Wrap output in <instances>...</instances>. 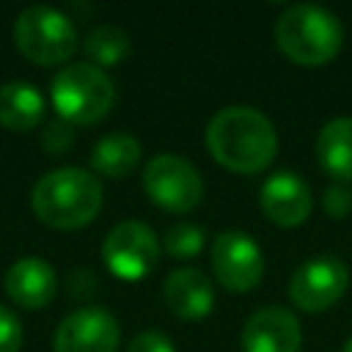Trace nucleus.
<instances>
[{"instance_id":"obj_17","label":"nucleus","mask_w":352,"mask_h":352,"mask_svg":"<svg viewBox=\"0 0 352 352\" xmlns=\"http://www.w3.org/2000/svg\"><path fill=\"white\" fill-rule=\"evenodd\" d=\"M140 162V143L126 132H113L96 140L91 151V168L107 179H124Z\"/></svg>"},{"instance_id":"obj_18","label":"nucleus","mask_w":352,"mask_h":352,"mask_svg":"<svg viewBox=\"0 0 352 352\" xmlns=\"http://www.w3.org/2000/svg\"><path fill=\"white\" fill-rule=\"evenodd\" d=\"M82 50L85 55L91 58L94 66H116L121 63L129 50H132V41L126 36V30H121L118 25H96L85 41H82Z\"/></svg>"},{"instance_id":"obj_24","label":"nucleus","mask_w":352,"mask_h":352,"mask_svg":"<svg viewBox=\"0 0 352 352\" xmlns=\"http://www.w3.org/2000/svg\"><path fill=\"white\" fill-rule=\"evenodd\" d=\"M341 352H352V336L344 341V349H341Z\"/></svg>"},{"instance_id":"obj_6","label":"nucleus","mask_w":352,"mask_h":352,"mask_svg":"<svg viewBox=\"0 0 352 352\" xmlns=\"http://www.w3.org/2000/svg\"><path fill=\"white\" fill-rule=\"evenodd\" d=\"M143 190L165 212H190L204 198V179L192 162L179 154H157L143 168Z\"/></svg>"},{"instance_id":"obj_12","label":"nucleus","mask_w":352,"mask_h":352,"mask_svg":"<svg viewBox=\"0 0 352 352\" xmlns=\"http://www.w3.org/2000/svg\"><path fill=\"white\" fill-rule=\"evenodd\" d=\"M242 352H300L302 333L300 322L292 311L280 305L258 308L248 316L242 336H239Z\"/></svg>"},{"instance_id":"obj_3","label":"nucleus","mask_w":352,"mask_h":352,"mask_svg":"<svg viewBox=\"0 0 352 352\" xmlns=\"http://www.w3.org/2000/svg\"><path fill=\"white\" fill-rule=\"evenodd\" d=\"M278 50L297 66H322L333 60L344 44V28L336 14L322 6H289L275 22Z\"/></svg>"},{"instance_id":"obj_14","label":"nucleus","mask_w":352,"mask_h":352,"mask_svg":"<svg viewBox=\"0 0 352 352\" xmlns=\"http://www.w3.org/2000/svg\"><path fill=\"white\" fill-rule=\"evenodd\" d=\"M165 302L182 319H204L214 308V286L195 267H179L165 278Z\"/></svg>"},{"instance_id":"obj_21","label":"nucleus","mask_w":352,"mask_h":352,"mask_svg":"<svg viewBox=\"0 0 352 352\" xmlns=\"http://www.w3.org/2000/svg\"><path fill=\"white\" fill-rule=\"evenodd\" d=\"M322 209H324L333 220L346 217V214L352 212V190H349L346 184H341V182H333V184L324 190V195H322Z\"/></svg>"},{"instance_id":"obj_2","label":"nucleus","mask_w":352,"mask_h":352,"mask_svg":"<svg viewBox=\"0 0 352 352\" xmlns=\"http://www.w3.org/2000/svg\"><path fill=\"white\" fill-rule=\"evenodd\" d=\"M30 206L44 226L60 231L82 228L102 209V182L85 168H55L33 184Z\"/></svg>"},{"instance_id":"obj_13","label":"nucleus","mask_w":352,"mask_h":352,"mask_svg":"<svg viewBox=\"0 0 352 352\" xmlns=\"http://www.w3.org/2000/svg\"><path fill=\"white\" fill-rule=\"evenodd\" d=\"M6 292L19 308H44L58 292V275L50 261L38 256L16 258L6 270Z\"/></svg>"},{"instance_id":"obj_9","label":"nucleus","mask_w":352,"mask_h":352,"mask_svg":"<svg viewBox=\"0 0 352 352\" xmlns=\"http://www.w3.org/2000/svg\"><path fill=\"white\" fill-rule=\"evenodd\" d=\"M212 270L223 289L250 292L264 275V253L245 231H223L212 242Z\"/></svg>"},{"instance_id":"obj_19","label":"nucleus","mask_w":352,"mask_h":352,"mask_svg":"<svg viewBox=\"0 0 352 352\" xmlns=\"http://www.w3.org/2000/svg\"><path fill=\"white\" fill-rule=\"evenodd\" d=\"M206 242V234L201 226H192V223H176L165 231V253L173 256V258H192L195 253H201Z\"/></svg>"},{"instance_id":"obj_4","label":"nucleus","mask_w":352,"mask_h":352,"mask_svg":"<svg viewBox=\"0 0 352 352\" xmlns=\"http://www.w3.org/2000/svg\"><path fill=\"white\" fill-rule=\"evenodd\" d=\"M50 96L58 116L74 126L102 121L116 102V88L104 69L82 60L63 66L52 77Z\"/></svg>"},{"instance_id":"obj_7","label":"nucleus","mask_w":352,"mask_h":352,"mask_svg":"<svg viewBox=\"0 0 352 352\" xmlns=\"http://www.w3.org/2000/svg\"><path fill=\"white\" fill-rule=\"evenodd\" d=\"M160 256V242L154 231L140 220H121L113 226L102 245V258L107 270L121 280L146 278Z\"/></svg>"},{"instance_id":"obj_11","label":"nucleus","mask_w":352,"mask_h":352,"mask_svg":"<svg viewBox=\"0 0 352 352\" xmlns=\"http://www.w3.org/2000/svg\"><path fill=\"white\" fill-rule=\"evenodd\" d=\"M261 212L280 228H294L308 220L314 198L308 182L294 170H275L258 190Z\"/></svg>"},{"instance_id":"obj_10","label":"nucleus","mask_w":352,"mask_h":352,"mask_svg":"<svg viewBox=\"0 0 352 352\" xmlns=\"http://www.w3.org/2000/svg\"><path fill=\"white\" fill-rule=\"evenodd\" d=\"M118 322L110 311L99 305H85L72 311L55 330V352H116L118 349Z\"/></svg>"},{"instance_id":"obj_23","label":"nucleus","mask_w":352,"mask_h":352,"mask_svg":"<svg viewBox=\"0 0 352 352\" xmlns=\"http://www.w3.org/2000/svg\"><path fill=\"white\" fill-rule=\"evenodd\" d=\"M126 352H176V346H173V341L165 333H160V330H143V333H138L129 341Z\"/></svg>"},{"instance_id":"obj_5","label":"nucleus","mask_w":352,"mask_h":352,"mask_svg":"<svg viewBox=\"0 0 352 352\" xmlns=\"http://www.w3.org/2000/svg\"><path fill=\"white\" fill-rule=\"evenodd\" d=\"M14 41L28 60L55 66L74 55L77 30L63 11L52 6H28L14 22Z\"/></svg>"},{"instance_id":"obj_15","label":"nucleus","mask_w":352,"mask_h":352,"mask_svg":"<svg viewBox=\"0 0 352 352\" xmlns=\"http://www.w3.org/2000/svg\"><path fill=\"white\" fill-rule=\"evenodd\" d=\"M316 160L336 182H352V118H333L319 129Z\"/></svg>"},{"instance_id":"obj_1","label":"nucleus","mask_w":352,"mask_h":352,"mask_svg":"<svg viewBox=\"0 0 352 352\" xmlns=\"http://www.w3.org/2000/svg\"><path fill=\"white\" fill-rule=\"evenodd\" d=\"M206 148L214 162L234 173H258L272 162L278 135L261 110L231 104L214 113L206 124Z\"/></svg>"},{"instance_id":"obj_22","label":"nucleus","mask_w":352,"mask_h":352,"mask_svg":"<svg viewBox=\"0 0 352 352\" xmlns=\"http://www.w3.org/2000/svg\"><path fill=\"white\" fill-rule=\"evenodd\" d=\"M22 346V324L16 314L0 305V352H19Z\"/></svg>"},{"instance_id":"obj_16","label":"nucleus","mask_w":352,"mask_h":352,"mask_svg":"<svg viewBox=\"0 0 352 352\" xmlns=\"http://www.w3.org/2000/svg\"><path fill=\"white\" fill-rule=\"evenodd\" d=\"M44 118V96L36 85L14 80L0 85V124L11 132H28Z\"/></svg>"},{"instance_id":"obj_20","label":"nucleus","mask_w":352,"mask_h":352,"mask_svg":"<svg viewBox=\"0 0 352 352\" xmlns=\"http://www.w3.org/2000/svg\"><path fill=\"white\" fill-rule=\"evenodd\" d=\"M72 143H74V126H72L69 121H63V118L50 121V124L44 126V132H41V146H44V151H50V154H55V157L63 154V151H69Z\"/></svg>"},{"instance_id":"obj_8","label":"nucleus","mask_w":352,"mask_h":352,"mask_svg":"<svg viewBox=\"0 0 352 352\" xmlns=\"http://www.w3.org/2000/svg\"><path fill=\"white\" fill-rule=\"evenodd\" d=\"M349 286V270L338 256H316L297 267L289 280V297L308 314L327 311L344 297Z\"/></svg>"}]
</instances>
